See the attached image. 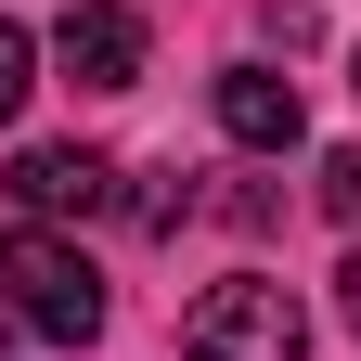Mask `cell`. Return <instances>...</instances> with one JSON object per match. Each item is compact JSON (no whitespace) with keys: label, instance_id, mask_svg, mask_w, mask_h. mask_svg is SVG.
Masks as SVG:
<instances>
[{"label":"cell","instance_id":"52a82bcc","mask_svg":"<svg viewBox=\"0 0 361 361\" xmlns=\"http://www.w3.org/2000/svg\"><path fill=\"white\" fill-rule=\"evenodd\" d=\"M323 207H336V219H361V142H336V155H323Z\"/></svg>","mask_w":361,"mask_h":361},{"label":"cell","instance_id":"8992f818","mask_svg":"<svg viewBox=\"0 0 361 361\" xmlns=\"http://www.w3.org/2000/svg\"><path fill=\"white\" fill-rule=\"evenodd\" d=\"M26 90H39V39H26L13 13H0V129L26 116Z\"/></svg>","mask_w":361,"mask_h":361},{"label":"cell","instance_id":"277c9868","mask_svg":"<svg viewBox=\"0 0 361 361\" xmlns=\"http://www.w3.org/2000/svg\"><path fill=\"white\" fill-rule=\"evenodd\" d=\"M13 194H26V219H104V207H116V155H90V142H26V155H13Z\"/></svg>","mask_w":361,"mask_h":361},{"label":"cell","instance_id":"ba28073f","mask_svg":"<svg viewBox=\"0 0 361 361\" xmlns=\"http://www.w3.org/2000/svg\"><path fill=\"white\" fill-rule=\"evenodd\" d=\"M336 323H348V336H361V258H348V271H336Z\"/></svg>","mask_w":361,"mask_h":361},{"label":"cell","instance_id":"5b68a950","mask_svg":"<svg viewBox=\"0 0 361 361\" xmlns=\"http://www.w3.org/2000/svg\"><path fill=\"white\" fill-rule=\"evenodd\" d=\"M219 129H233V142L245 155H297V78H271V65H233V78H219Z\"/></svg>","mask_w":361,"mask_h":361},{"label":"cell","instance_id":"6da1fadb","mask_svg":"<svg viewBox=\"0 0 361 361\" xmlns=\"http://www.w3.org/2000/svg\"><path fill=\"white\" fill-rule=\"evenodd\" d=\"M0 310H13L26 336H52V348H90L104 336V271H90L52 219H13V233H0Z\"/></svg>","mask_w":361,"mask_h":361},{"label":"cell","instance_id":"9c48e42d","mask_svg":"<svg viewBox=\"0 0 361 361\" xmlns=\"http://www.w3.org/2000/svg\"><path fill=\"white\" fill-rule=\"evenodd\" d=\"M348 78H361V52H348Z\"/></svg>","mask_w":361,"mask_h":361},{"label":"cell","instance_id":"7a4b0ae2","mask_svg":"<svg viewBox=\"0 0 361 361\" xmlns=\"http://www.w3.org/2000/svg\"><path fill=\"white\" fill-rule=\"evenodd\" d=\"M180 361H310V323H297V297L271 284V271H233V284L194 297Z\"/></svg>","mask_w":361,"mask_h":361},{"label":"cell","instance_id":"3957f363","mask_svg":"<svg viewBox=\"0 0 361 361\" xmlns=\"http://www.w3.org/2000/svg\"><path fill=\"white\" fill-rule=\"evenodd\" d=\"M52 65H65L78 90H129V78H142V13H129V0H65Z\"/></svg>","mask_w":361,"mask_h":361}]
</instances>
